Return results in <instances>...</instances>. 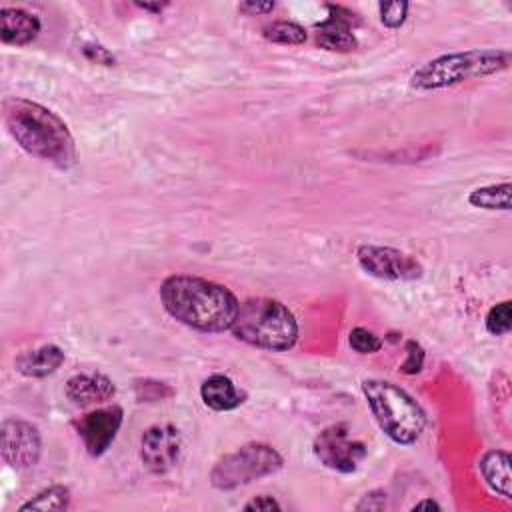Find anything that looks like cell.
Returning a JSON list of instances; mask_svg holds the SVG:
<instances>
[{
  "label": "cell",
  "instance_id": "1",
  "mask_svg": "<svg viewBox=\"0 0 512 512\" xmlns=\"http://www.w3.org/2000/svg\"><path fill=\"white\" fill-rule=\"evenodd\" d=\"M160 300L176 322L198 332L230 330L240 310V302L230 288L190 274L164 278Z\"/></svg>",
  "mask_w": 512,
  "mask_h": 512
},
{
  "label": "cell",
  "instance_id": "2",
  "mask_svg": "<svg viewBox=\"0 0 512 512\" xmlns=\"http://www.w3.org/2000/svg\"><path fill=\"white\" fill-rule=\"evenodd\" d=\"M2 116L10 136L24 152L62 170L74 164V138L58 114L26 98H6Z\"/></svg>",
  "mask_w": 512,
  "mask_h": 512
},
{
  "label": "cell",
  "instance_id": "3",
  "mask_svg": "<svg viewBox=\"0 0 512 512\" xmlns=\"http://www.w3.org/2000/svg\"><path fill=\"white\" fill-rule=\"evenodd\" d=\"M362 392L376 424L392 442L410 446L422 436L426 412L406 390L388 380L368 378Z\"/></svg>",
  "mask_w": 512,
  "mask_h": 512
},
{
  "label": "cell",
  "instance_id": "4",
  "mask_svg": "<svg viewBox=\"0 0 512 512\" xmlns=\"http://www.w3.org/2000/svg\"><path fill=\"white\" fill-rule=\"evenodd\" d=\"M230 332L250 346L284 352L298 340V322L280 300L248 298L240 304Z\"/></svg>",
  "mask_w": 512,
  "mask_h": 512
},
{
  "label": "cell",
  "instance_id": "5",
  "mask_svg": "<svg viewBox=\"0 0 512 512\" xmlns=\"http://www.w3.org/2000/svg\"><path fill=\"white\" fill-rule=\"evenodd\" d=\"M510 52L494 48H474L464 52L442 54L422 64L410 76V86L416 90H438L460 84L468 78H482L506 70Z\"/></svg>",
  "mask_w": 512,
  "mask_h": 512
},
{
  "label": "cell",
  "instance_id": "6",
  "mask_svg": "<svg viewBox=\"0 0 512 512\" xmlns=\"http://www.w3.org/2000/svg\"><path fill=\"white\" fill-rule=\"evenodd\" d=\"M284 464L282 454L266 442H248L230 454H224L210 470V484L216 490L230 492L252 484L264 476L276 474Z\"/></svg>",
  "mask_w": 512,
  "mask_h": 512
},
{
  "label": "cell",
  "instance_id": "7",
  "mask_svg": "<svg viewBox=\"0 0 512 512\" xmlns=\"http://www.w3.org/2000/svg\"><path fill=\"white\" fill-rule=\"evenodd\" d=\"M312 452L320 464L340 474L354 472L360 466V462L368 456L366 444L362 440L352 438L350 426L346 422L326 426L314 438Z\"/></svg>",
  "mask_w": 512,
  "mask_h": 512
},
{
  "label": "cell",
  "instance_id": "8",
  "mask_svg": "<svg viewBox=\"0 0 512 512\" xmlns=\"http://www.w3.org/2000/svg\"><path fill=\"white\" fill-rule=\"evenodd\" d=\"M0 452L14 470H28L38 464L42 454L40 430L22 418H6L0 426Z\"/></svg>",
  "mask_w": 512,
  "mask_h": 512
},
{
  "label": "cell",
  "instance_id": "9",
  "mask_svg": "<svg viewBox=\"0 0 512 512\" xmlns=\"http://www.w3.org/2000/svg\"><path fill=\"white\" fill-rule=\"evenodd\" d=\"M356 260L360 268L380 280H416L422 276L420 262L396 248L362 244L356 250Z\"/></svg>",
  "mask_w": 512,
  "mask_h": 512
},
{
  "label": "cell",
  "instance_id": "10",
  "mask_svg": "<svg viewBox=\"0 0 512 512\" xmlns=\"http://www.w3.org/2000/svg\"><path fill=\"white\" fill-rule=\"evenodd\" d=\"M182 452V436L174 424H154L140 438V460L150 474L170 472Z\"/></svg>",
  "mask_w": 512,
  "mask_h": 512
},
{
  "label": "cell",
  "instance_id": "11",
  "mask_svg": "<svg viewBox=\"0 0 512 512\" xmlns=\"http://www.w3.org/2000/svg\"><path fill=\"white\" fill-rule=\"evenodd\" d=\"M124 420V410L118 404L96 408L72 422L78 438L90 456H102L114 442Z\"/></svg>",
  "mask_w": 512,
  "mask_h": 512
},
{
  "label": "cell",
  "instance_id": "12",
  "mask_svg": "<svg viewBox=\"0 0 512 512\" xmlns=\"http://www.w3.org/2000/svg\"><path fill=\"white\" fill-rule=\"evenodd\" d=\"M328 16L316 26V44L328 52H352L358 46L354 28L358 26V16L344 8L328 4Z\"/></svg>",
  "mask_w": 512,
  "mask_h": 512
},
{
  "label": "cell",
  "instance_id": "13",
  "mask_svg": "<svg viewBox=\"0 0 512 512\" xmlns=\"http://www.w3.org/2000/svg\"><path fill=\"white\" fill-rule=\"evenodd\" d=\"M66 398L76 406H90L114 398L116 386L102 372H80L66 380Z\"/></svg>",
  "mask_w": 512,
  "mask_h": 512
},
{
  "label": "cell",
  "instance_id": "14",
  "mask_svg": "<svg viewBox=\"0 0 512 512\" xmlns=\"http://www.w3.org/2000/svg\"><path fill=\"white\" fill-rule=\"evenodd\" d=\"M40 18L22 8L0 10V38L4 44L26 46L40 34Z\"/></svg>",
  "mask_w": 512,
  "mask_h": 512
},
{
  "label": "cell",
  "instance_id": "15",
  "mask_svg": "<svg viewBox=\"0 0 512 512\" xmlns=\"http://www.w3.org/2000/svg\"><path fill=\"white\" fill-rule=\"evenodd\" d=\"M64 362V352L56 344H44L34 350H26L14 358V368L26 378H46L54 374Z\"/></svg>",
  "mask_w": 512,
  "mask_h": 512
},
{
  "label": "cell",
  "instance_id": "16",
  "mask_svg": "<svg viewBox=\"0 0 512 512\" xmlns=\"http://www.w3.org/2000/svg\"><path fill=\"white\" fill-rule=\"evenodd\" d=\"M200 398L214 412H230L246 400V394L226 374H212L200 384Z\"/></svg>",
  "mask_w": 512,
  "mask_h": 512
},
{
  "label": "cell",
  "instance_id": "17",
  "mask_svg": "<svg viewBox=\"0 0 512 512\" xmlns=\"http://www.w3.org/2000/svg\"><path fill=\"white\" fill-rule=\"evenodd\" d=\"M480 474L488 488L498 496L510 500L512 478H510V454L506 450H488L478 462Z\"/></svg>",
  "mask_w": 512,
  "mask_h": 512
},
{
  "label": "cell",
  "instance_id": "18",
  "mask_svg": "<svg viewBox=\"0 0 512 512\" xmlns=\"http://www.w3.org/2000/svg\"><path fill=\"white\" fill-rule=\"evenodd\" d=\"M510 194H512L510 182L488 184V186L474 188V190L468 194V202H470V206H474V208L508 212V210H510Z\"/></svg>",
  "mask_w": 512,
  "mask_h": 512
},
{
  "label": "cell",
  "instance_id": "19",
  "mask_svg": "<svg viewBox=\"0 0 512 512\" xmlns=\"http://www.w3.org/2000/svg\"><path fill=\"white\" fill-rule=\"evenodd\" d=\"M70 506V490L62 484H52L44 490H40L34 498L24 502L20 510H66Z\"/></svg>",
  "mask_w": 512,
  "mask_h": 512
},
{
  "label": "cell",
  "instance_id": "20",
  "mask_svg": "<svg viewBox=\"0 0 512 512\" xmlns=\"http://www.w3.org/2000/svg\"><path fill=\"white\" fill-rule=\"evenodd\" d=\"M262 36L268 42L274 44H286V46H300L306 42V30L290 20H274L272 24H266L262 28Z\"/></svg>",
  "mask_w": 512,
  "mask_h": 512
},
{
  "label": "cell",
  "instance_id": "21",
  "mask_svg": "<svg viewBox=\"0 0 512 512\" xmlns=\"http://www.w3.org/2000/svg\"><path fill=\"white\" fill-rule=\"evenodd\" d=\"M484 324L492 336L508 334L512 328V302L504 300V302H498L496 306H492L486 314Z\"/></svg>",
  "mask_w": 512,
  "mask_h": 512
},
{
  "label": "cell",
  "instance_id": "22",
  "mask_svg": "<svg viewBox=\"0 0 512 512\" xmlns=\"http://www.w3.org/2000/svg\"><path fill=\"white\" fill-rule=\"evenodd\" d=\"M134 392L138 402H158L174 396V388H170L166 382H158L152 378L134 380Z\"/></svg>",
  "mask_w": 512,
  "mask_h": 512
},
{
  "label": "cell",
  "instance_id": "23",
  "mask_svg": "<svg viewBox=\"0 0 512 512\" xmlns=\"http://www.w3.org/2000/svg\"><path fill=\"white\" fill-rule=\"evenodd\" d=\"M348 344L358 354H374L382 348V340L364 326H356L348 334Z\"/></svg>",
  "mask_w": 512,
  "mask_h": 512
},
{
  "label": "cell",
  "instance_id": "24",
  "mask_svg": "<svg viewBox=\"0 0 512 512\" xmlns=\"http://www.w3.org/2000/svg\"><path fill=\"white\" fill-rule=\"evenodd\" d=\"M380 10V22L386 28H400L408 16V2L396 0V2H382L378 6Z\"/></svg>",
  "mask_w": 512,
  "mask_h": 512
},
{
  "label": "cell",
  "instance_id": "25",
  "mask_svg": "<svg viewBox=\"0 0 512 512\" xmlns=\"http://www.w3.org/2000/svg\"><path fill=\"white\" fill-rule=\"evenodd\" d=\"M424 366V350L416 340L406 342V360L402 362V372L404 374H418Z\"/></svg>",
  "mask_w": 512,
  "mask_h": 512
},
{
  "label": "cell",
  "instance_id": "26",
  "mask_svg": "<svg viewBox=\"0 0 512 512\" xmlns=\"http://www.w3.org/2000/svg\"><path fill=\"white\" fill-rule=\"evenodd\" d=\"M82 54H84L90 62L102 64V66H114V62H116L114 54H112L108 48H104V46H100V44H94V42L84 44V46H82Z\"/></svg>",
  "mask_w": 512,
  "mask_h": 512
},
{
  "label": "cell",
  "instance_id": "27",
  "mask_svg": "<svg viewBox=\"0 0 512 512\" xmlns=\"http://www.w3.org/2000/svg\"><path fill=\"white\" fill-rule=\"evenodd\" d=\"M242 508H244V510H266V512H268V510H282L280 502H278L276 498L268 496V494H262V496L252 498V500L246 502Z\"/></svg>",
  "mask_w": 512,
  "mask_h": 512
},
{
  "label": "cell",
  "instance_id": "28",
  "mask_svg": "<svg viewBox=\"0 0 512 512\" xmlns=\"http://www.w3.org/2000/svg\"><path fill=\"white\" fill-rule=\"evenodd\" d=\"M274 2H254V0H248V2H242L240 6H238V10L242 12V14H246V16H256V14H268V12H272L274 10Z\"/></svg>",
  "mask_w": 512,
  "mask_h": 512
},
{
  "label": "cell",
  "instance_id": "29",
  "mask_svg": "<svg viewBox=\"0 0 512 512\" xmlns=\"http://www.w3.org/2000/svg\"><path fill=\"white\" fill-rule=\"evenodd\" d=\"M410 510H440V504L436 502V500H432V498H424V500H420V502H416Z\"/></svg>",
  "mask_w": 512,
  "mask_h": 512
},
{
  "label": "cell",
  "instance_id": "30",
  "mask_svg": "<svg viewBox=\"0 0 512 512\" xmlns=\"http://www.w3.org/2000/svg\"><path fill=\"white\" fill-rule=\"evenodd\" d=\"M136 6L138 8H142V10H150V12H162L166 6H168V2H136Z\"/></svg>",
  "mask_w": 512,
  "mask_h": 512
}]
</instances>
